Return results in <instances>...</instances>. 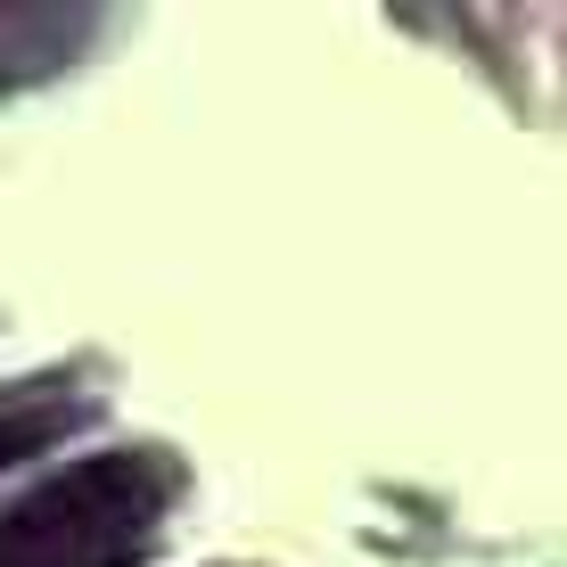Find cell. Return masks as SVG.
I'll return each mask as SVG.
<instances>
[{"instance_id":"cell-2","label":"cell","mask_w":567,"mask_h":567,"mask_svg":"<svg viewBox=\"0 0 567 567\" xmlns=\"http://www.w3.org/2000/svg\"><path fill=\"white\" fill-rule=\"evenodd\" d=\"M91 403L74 395L66 379H42V386H0V477H9L17 461L50 453V444H66L74 427H83Z\"/></svg>"},{"instance_id":"cell-1","label":"cell","mask_w":567,"mask_h":567,"mask_svg":"<svg viewBox=\"0 0 567 567\" xmlns=\"http://www.w3.org/2000/svg\"><path fill=\"white\" fill-rule=\"evenodd\" d=\"M182 502V461L156 444L83 453L0 511V567H141Z\"/></svg>"}]
</instances>
